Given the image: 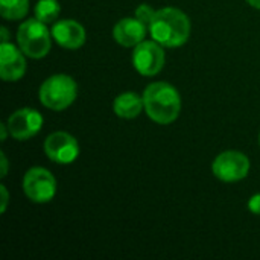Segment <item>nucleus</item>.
Returning <instances> with one entry per match:
<instances>
[{"label":"nucleus","instance_id":"obj_1","mask_svg":"<svg viewBox=\"0 0 260 260\" xmlns=\"http://www.w3.org/2000/svg\"><path fill=\"white\" fill-rule=\"evenodd\" d=\"M190 27V20L181 9L166 6L155 12L149 24V32L152 40L163 47L175 49L187 43Z\"/></svg>","mask_w":260,"mask_h":260},{"label":"nucleus","instance_id":"obj_2","mask_svg":"<svg viewBox=\"0 0 260 260\" xmlns=\"http://www.w3.org/2000/svg\"><path fill=\"white\" fill-rule=\"evenodd\" d=\"M145 111L151 120L160 125L175 122L181 113V96L169 82H152L143 91Z\"/></svg>","mask_w":260,"mask_h":260},{"label":"nucleus","instance_id":"obj_3","mask_svg":"<svg viewBox=\"0 0 260 260\" xmlns=\"http://www.w3.org/2000/svg\"><path fill=\"white\" fill-rule=\"evenodd\" d=\"M78 96V84L76 81L66 75L56 73L49 76L40 87L38 98L40 102L52 110V111H62L69 108Z\"/></svg>","mask_w":260,"mask_h":260},{"label":"nucleus","instance_id":"obj_4","mask_svg":"<svg viewBox=\"0 0 260 260\" xmlns=\"http://www.w3.org/2000/svg\"><path fill=\"white\" fill-rule=\"evenodd\" d=\"M52 32L38 18L24 20L17 30V43L23 53L32 59L44 58L52 47Z\"/></svg>","mask_w":260,"mask_h":260},{"label":"nucleus","instance_id":"obj_5","mask_svg":"<svg viewBox=\"0 0 260 260\" xmlns=\"http://www.w3.org/2000/svg\"><path fill=\"white\" fill-rule=\"evenodd\" d=\"M21 187L29 201L35 204L50 203L56 195V180L50 171L35 166L30 168L21 181Z\"/></svg>","mask_w":260,"mask_h":260},{"label":"nucleus","instance_id":"obj_6","mask_svg":"<svg viewBox=\"0 0 260 260\" xmlns=\"http://www.w3.org/2000/svg\"><path fill=\"white\" fill-rule=\"evenodd\" d=\"M212 172L224 183L241 181L250 172V158L241 151H224L213 160Z\"/></svg>","mask_w":260,"mask_h":260},{"label":"nucleus","instance_id":"obj_7","mask_svg":"<svg viewBox=\"0 0 260 260\" xmlns=\"http://www.w3.org/2000/svg\"><path fill=\"white\" fill-rule=\"evenodd\" d=\"M166 62L165 49L155 40H143L134 47L133 66L143 76H155L161 72Z\"/></svg>","mask_w":260,"mask_h":260},{"label":"nucleus","instance_id":"obj_8","mask_svg":"<svg viewBox=\"0 0 260 260\" xmlns=\"http://www.w3.org/2000/svg\"><path fill=\"white\" fill-rule=\"evenodd\" d=\"M43 148L46 157L58 165H70L79 155L78 140L66 131H55L47 136Z\"/></svg>","mask_w":260,"mask_h":260},{"label":"nucleus","instance_id":"obj_9","mask_svg":"<svg viewBox=\"0 0 260 260\" xmlns=\"http://www.w3.org/2000/svg\"><path fill=\"white\" fill-rule=\"evenodd\" d=\"M43 122H44L43 116L37 110L20 108L8 117L6 125H8L9 134L15 140L23 142L37 136L43 128Z\"/></svg>","mask_w":260,"mask_h":260},{"label":"nucleus","instance_id":"obj_10","mask_svg":"<svg viewBox=\"0 0 260 260\" xmlns=\"http://www.w3.org/2000/svg\"><path fill=\"white\" fill-rule=\"evenodd\" d=\"M26 55L23 50L11 43H2L0 46V78L5 82L20 81L26 73Z\"/></svg>","mask_w":260,"mask_h":260},{"label":"nucleus","instance_id":"obj_11","mask_svg":"<svg viewBox=\"0 0 260 260\" xmlns=\"http://www.w3.org/2000/svg\"><path fill=\"white\" fill-rule=\"evenodd\" d=\"M52 37L56 41L58 46L64 47V49H79L85 44L87 40V34L84 26L76 21V20H59L52 26Z\"/></svg>","mask_w":260,"mask_h":260},{"label":"nucleus","instance_id":"obj_12","mask_svg":"<svg viewBox=\"0 0 260 260\" xmlns=\"http://www.w3.org/2000/svg\"><path fill=\"white\" fill-rule=\"evenodd\" d=\"M148 26L143 24L136 17H126L119 20L113 27V37L119 46L136 47L146 37Z\"/></svg>","mask_w":260,"mask_h":260},{"label":"nucleus","instance_id":"obj_13","mask_svg":"<svg viewBox=\"0 0 260 260\" xmlns=\"http://www.w3.org/2000/svg\"><path fill=\"white\" fill-rule=\"evenodd\" d=\"M113 110L116 116L120 119H126V120L136 119L145 110L143 96H139L137 93L133 91H125L114 99Z\"/></svg>","mask_w":260,"mask_h":260},{"label":"nucleus","instance_id":"obj_14","mask_svg":"<svg viewBox=\"0 0 260 260\" xmlns=\"http://www.w3.org/2000/svg\"><path fill=\"white\" fill-rule=\"evenodd\" d=\"M29 0H0V14L5 20L17 21L27 15Z\"/></svg>","mask_w":260,"mask_h":260},{"label":"nucleus","instance_id":"obj_15","mask_svg":"<svg viewBox=\"0 0 260 260\" xmlns=\"http://www.w3.org/2000/svg\"><path fill=\"white\" fill-rule=\"evenodd\" d=\"M34 12H35V18L49 24V23L56 21V18L59 17V12H61V6H59L58 0H38Z\"/></svg>","mask_w":260,"mask_h":260},{"label":"nucleus","instance_id":"obj_16","mask_svg":"<svg viewBox=\"0 0 260 260\" xmlns=\"http://www.w3.org/2000/svg\"><path fill=\"white\" fill-rule=\"evenodd\" d=\"M155 9L151 6V5H148V3H142L140 6H137V9H136V18L137 20H140L143 24H146L148 26V29H149V24H151V21H152V18H154V15H155Z\"/></svg>","mask_w":260,"mask_h":260},{"label":"nucleus","instance_id":"obj_17","mask_svg":"<svg viewBox=\"0 0 260 260\" xmlns=\"http://www.w3.org/2000/svg\"><path fill=\"white\" fill-rule=\"evenodd\" d=\"M248 210L254 215H259L260 216V193L253 195L250 200H248Z\"/></svg>","mask_w":260,"mask_h":260},{"label":"nucleus","instance_id":"obj_18","mask_svg":"<svg viewBox=\"0 0 260 260\" xmlns=\"http://www.w3.org/2000/svg\"><path fill=\"white\" fill-rule=\"evenodd\" d=\"M0 193H2V207H0V213H5L8 209V203H9V193L5 184L0 186Z\"/></svg>","mask_w":260,"mask_h":260},{"label":"nucleus","instance_id":"obj_19","mask_svg":"<svg viewBox=\"0 0 260 260\" xmlns=\"http://www.w3.org/2000/svg\"><path fill=\"white\" fill-rule=\"evenodd\" d=\"M0 166H2V178L6 177L8 174V158H6V154L5 152H0Z\"/></svg>","mask_w":260,"mask_h":260},{"label":"nucleus","instance_id":"obj_20","mask_svg":"<svg viewBox=\"0 0 260 260\" xmlns=\"http://www.w3.org/2000/svg\"><path fill=\"white\" fill-rule=\"evenodd\" d=\"M0 133H2V137H0V140H2V142H5V140H6V137H8V134H9L8 125L2 123V125H0Z\"/></svg>","mask_w":260,"mask_h":260},{"label":"nucleus","instance_id":"obj_21","mask_svg":"<svg viewBox=\"0 0 260 260\" xmlns=\"http://www.w3.org/2000/svg\"><path fill=\"white\" fill-rule=\"evenodd\" d=\"M0 30H2V43H6L8 41V27H5V26H2L0 27Z\"/></svg>","mask_w":260,"mask_h":260},{"label":"nucleus","instance_id":"obj_22","mask_svg":"<svg viewBox=\"0 0 260 260\" xmlns=\"http://www.w3.org/2000/svg\"><path fill=\"white\" fill-rule=\"evenodd\" d=\"M250 6L256 8V9H260V0H245Z\"/></svg>","mask_w":260,"mask_h":260},{"label":"nucleus","instance_id":"obj_23","mask_svg":"<svg viewBox=\"0 0 260 260\" xmlns=\"http://www.w3.org/2000/svg\"><path fill=\"white\" fill-rule=\"evenodd\" d=\"M259 145H260V134H259Z\"/></svg>","mask_w":260,"mask_h":260}]
</instances>
